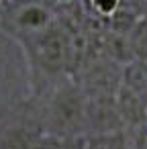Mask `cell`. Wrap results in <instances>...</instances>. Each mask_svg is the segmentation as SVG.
<instances>
[{"label":"cell","mask_w":147,"mask_h":149,"mask_svg":"<svg viewBox=\"0 0 147 149\" xmlns=\"http://www.w3.org/2000/svg\"><path fill=\"white\" fill-rule=\"evenodd\" d=\"M82 149H127L125 135L116 133H98V135H84Z\"/></svg>","instance_id":"obj_3"},{"label":"cell","mask_w":147,"mask_h":149,"mask_svg":"<svg viewBox=\"0 0 147 149\" xmlns=\"http://www.w3.org/2000/svg\"><path fill=\"white\" fill-rule=\"evenodd\" d=\"M57 21L49 0H4L0 6V29L17 43L45 33Z\"/></svg>","instance_id":"obj_2"},{"label":"cell","mask_w":147,"mask_h":149,"mask_svg":"<svg viewBox=\"0 0 147 149\" xmlns=\"http://www.w3.org/2000/svg\"><path fill=\"white\" fill-rule=\"evenodd\" d=\"M86 2H90V0H86Z\"/></svg>","instance_id":"obj_6"},{"label":"cell","mask_w":147,"mask_h":149,"mask_svg":"<svg viewBox=\"0 0 147 149\" xmlns=\"http://www.w3.org/2000/svg\"><path fill=\"white\" fill-rule=\"evenodd\" d=\"M121 4H123V0H90L88 2L92 15H96L102 21H110L118 13Z\"/></svg>","instance_id":"obj_4"},{"label":"cell","mask_w":147,"mask_h":149,"mask_svg":"<svg viewBox=\"0 0 147 149\" xmlns=\"http://www.w3.org/2000/svg\"><path fill=\"white\" fill-rule=\"evenodd\" d=\"M2 2H4V0H0V6H2Z\"/></svg>","instance_id":"obj_5"},{"label":"cell","mask_w":147,"mask_h":149,"mask_svg":"<svg viewBox=\"0 0 147 149\" xmlns=\"http://www.w3.org/2000/svg\"><path fill=\"white\" fill-rule=\"evenodd\" d=\"M39 104V131L61 137L80 139L86 133V94L72 78L57 82L41 94Z\"/></svg>","instance_id":"obj_1"}]
</instances>
